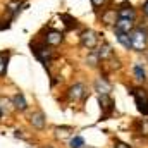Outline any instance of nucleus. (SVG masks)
<instances>
[{"mask_svg": "<svg viewBox=\"0 0 148 148\" xmlns=\"http://www.w3.org/2000/svg\"><path fill=\"white\" fill-rule=\"evenodd\" d=\"M29 48H31V53L36 57L38 60L45 66V67H48L50 64H52V60H53V57H55V53H53V50H52V47L50 45H47L43 40H35V41H29Z\"/></svg>", "mask_w": 148, "mask_h": 148, "instance_id": "obj_1", "label": "nucleus"}, {"mask_svg": "<svg viewBox=\"0 0 148 148\" xmlns=\"http://www.w3.org/2000/svg\"><path fill=\"white\" fill-rule=\"evenodd\" d=\"M131 45L134 52H145L148 48V26L145 24H136V28L129 33Z\"/></svg>", "mask_w": 148, "mask_h": 148, "instance_id": "obj_2", "label": "nucleus"}, {"mask_svg": "<svg viewBox=\"0 0 148 148\" xmlns=\"http://www.w3.org/2000/svg\"><path fill=\"white\" fill-rule=\"evenodd\" d=\"M133 98H134V103H136V109L141 112L143 115H148V90H145L143 86H131L129 88Z\"/></svg>", "mask_w": 148, "mask_h": 148, "instance_id": "obj_3", "label": "nucleus"}, {"mask_svg": "<svg viewBox=\"0 0 148 148\" xmlns=\"http://www.w3.org/2000/svg\"><path fill=\"white\" fill-rule=\"evenodd\" d=\"M79 43H81L83 48L93 50V48H97L98 43H100V33L95 31V29H91V28H86V29H83V31L79 33Z\"/></svg>", "mask_w": 148, "mask_h": 148, "instance_id": "obj_4", "label": "nucleus"}, {"mask_svg": "<svg viewBox=\"0 0 148 148\" xmlns=\"http://www.w3.org/2000/svg\"><path fill=\"white\" fill-rule=\"evenodd\" d=\"M115 12H117V17H121V19H129V21L138 19V10L131 2H121L115 7Z\"/></svg>", "mask_w": 148, "mask_h": 148, "instance_id": "obj_5", "label": "nucleus"}, {"mask_svg": "<svg viewBox=\"0 0 148 148\" xmlns=\"http://www.w3.org/2000/svg\"><path fill=\"white\" fill-rule=\"evenodd\" d=\"M98 103H100V110H102L100 121L110 119L112 114L115 112V102L112 100V97L110 95H100V97H98Z\"/></svg>", "mask_w": 148, "mask_h": 148, "instance_id": "obj_6", "label": "nucleus"}, {"mask_svg": "<svg viewBox=\"0 0 148 148\" xmlns=\"http://www.w3.org/2000/svg\"><path fill=\"white\" fill-rule=\"evenodd\" d=\"M47 45H50V47H59L62 41H64V33L60 31V29H55V28H48V29H45V35L41 38Z\"/></svg>", "mask_w": 148, "mask_h": 148, "instance_id": "obj_7", "label": "nucleus"}, {"mask_svg": "<svg viewBox=\"0 0 148 148\" xmlns=\"http://www.w3.org/2000/svg\"><path fill=\"white\" fill-rule=\"evenodd\" d=\"M86 95H88V91H86V86H84L83 83H74L73 86H69V90H67V98H69L71 102L84 100Z\"/></svg>", "mask_w": 148, "mask_h": 148, "instance_id": "obj_8", "label": "nucleus"}, {"mask_svg": "<svg viewBox=\"0 0 148 148\" xmlns=\"http://www.w3.org/2000/svg\"><path fill=\"white\" fill-rule=\"evenodd\" d=\"M134 28H136V21L121 19V17H117V21H115V23H114V26H112L114 33H126V35H129Z\"/></svg>", "mask_w": 148, "mask_h": 148, "instance_id": "obj_9", "label": "nucleus"}, {"mask_svg": "<svg viewBox=\"0 0 148 148\" xmlns=\"http://www.w3.org/2000/svg\"><path fill=\"white\" fill-rule=\"evenodd\" d=\"M93 88H95V91H97L98 95H110L112 83L107 79V76H100V77H97V79H95Z\"/></svg>", "mask_w": 148, "mask_h": 148, "instance_id": "obj_10", "label": "nucleus"}, {"mask_svg": "<svg viewBox=\"0 0 148 148\" xmlns=\"http://www.w3.org/2000/svg\"><path fill=\"white\" fill-rule=\"evenodd\" d=\"M102 14H100V23H103L105 26H114V23L117 21V12L114 7H102L100 9Z\"/></svg>", "mask_w": 148, "mask_h": 148, "instance_id": "obj_11", "label": "nucleus"}, {"mask_svg": "<svg viewBox=\"0 0 148 148\" xmlns=\"http://www.w3.org/2000/svg\"><path fill=\"white\" fill-rule=\"evenodd\" d=\"M29 124L35 127V129H45V126H47V117H45V114L41 110H35L29 114Z\"/></svg>", "mask_w": 148, "mask_h": 148, "instance_id": "obj_12", "label": "nucleus"}, {"mask_svg": "<svg viewBox=\"0 0 148 148\" xmlns=\"http://www.w3.org/2000/svg\"><path fill=\"white\" fill-rule=\"evenodd\" d=\"M21 9H23V0H9L5 3V12L9 14V19L10 21H14L19 16Z\"/></svg>", "mask_w": 148, "mask_h": 148, "instance_id": "obj_13", "label": "nucleus"}, {"mask_svg": "<svg viewBox=\"0 0 148 148\" xmlns=\"http://www.w3.org/2000/svg\"><path fill=\"white\" fill-rule=\"evenodd\" d=\"M95 52L98 53L100 62H105V60L110 59L112 55H115L114 50H112V47H110V43H107V41H102V45H98V47L95 48Z\"/></svg>", "mask_w": 148, "mask_h": 148, "instance_id": "obj_14", "label": "nucleus"}, {"mask_svg": "<svg viewBox=\"0 0 148 148\" xmlns=\"http://www.w3.org/2000/svg\"><path fill=\"white\" fill-rule=\"evenodd\" d=\"M10 102H12V107H14L16 110H19V112L28 110V102H26V97H24L23 93H16Z\"/></svg>", "mask_w": 148, "mask_h": 148, "instance_id": "obj_15", "label": "nucleus"}, {"mask_svg": "<svg viewBox=\"0 0 148 148\" xmlns=\"http://www.w3.org/2000/svg\"><path fill=\"white\" fill-rule=\"evenodd\" d=\"M133 76L138 83H145L147 81V69L141 62H134L133 64Z\"/></svg>", "mask_w": 148, "mask_h": 148, "instance_id": "obj_16", "label": "nucleus"}, {"mask_svg": "<svg viewBox=\"0 0 148 148\" xmlns=\"http://www.w3.org/2000/svg\"><path fill=\"white\" fill-rule=\"evenodd\" d=\"M59 19H60V21H64L66 29H77V28H79V21H77L76 17H73L71 14L62 12V14H59Z\"/></svg>", "mask_w": 148, "mask_h": 148, "instance_id": "obj_17", "label": "nucleus"}, {"mask_svg": "<svg viewBox=\"0 0 148 148\" xmlns=\"http://www.w3.org/2000/svg\"><path fill=\"white\" fill-rule=\"evenodd\" d=\"M9 60H10V52L9 50H0V77L7 76Z\"/></svg>", "mask_w": 148, "mask_h": 148, "instance_id": "obj_18", "label": "nucleus"}, {"mask_svg": "<svg viewBox=\"0 0 148 148\" xmlns=\"http://www.w3.org/2000/svg\"><path fill=\"white\" fill-rule=\"evenodd\" d=\"M134 129L140 136H148V119H138L134 122Z\"/></svg>", "mask_w": 148, "mask_h": 148, "instance_id": "obj_19", "label": "nucleus"}, {"mask_svg": "<svg viewBox=\"0 0 148 148\" xmlns=\"http://www.w3.org/2000/svg\"><path fill=\"white\" fill-rule=\"evenodd\" d=\"M115 38L119 41V45H122L126 50H133V45H131V36L126 35V33H115Z\"/></svg>", "mask_w": 148, "mask_h": 148, "instance_id": "obj_20", "label": "nucleus"}, {"mask_svg": "<svg viewBox=\"0 0 148 148\" xmlns=\"http://www.w3.org/2000/svg\"><path fill=\"white\" fill-rule=\"evenodd\" d=\"M86 64H90L91 67H97L98 64H102V62H100L98 53L95 52V48H93V50H90V53H88V57H86Z\"/></svg>", "mask_w": 148, "mask_h": 148, "instance_id": "obj_21", "label": "nucleus"}, {"mask_svg": "<svg viewBox=\"0 0 148 148\" xmlns=\"http://www.w3.org/2000/svg\"><path fill=\"white\" fill-rule=\"evenodd\" d=\"M84 147V140L81 136H73L69 141V148H83Z\"/></svg>", "mask_w": 148, "mask_h": 148, "instance_id": "obj_22", "label": "nucleus"}, {"mask_svg": "<svg viewBox=\"0 0 148 148\" xmlns=\"http://www.w3.org/2000/svg\"><path fill=\"white\" fill-rule=\"evenodd\" d=\"M91 2V7L95 9V10H100L102 7H105L107 3H109V0H90Z\"/></svg>", "mask_w": 148, "mask_h": 148, "instance_id": "obj_23", "label": "nucleus"}, {"mask_svg": "<svg viewBox=\"0 0 148 148\" xmlns=\"http://www.w3.org/2000/svg\"><path fill=\"white\" fill-rule=\"evenodd\" d=\"M9 105H12V102H9V98H5V97H2L0 98V109L3 112L9 110Z\"/></svg>", "mask_w": 148, "mask_h": 148, "instance_id": "obj_24", "label": "nucleus"}, {"mask_svg": "<svg viewBox=\"0 0 148 148\" xmlns=\"http://www.w3.org/2000/svg\"><path fill=\"white\" fill-rule=\"evenodd\" d=\"M114 148H133V147L127 145V143H124V141H115L114 143Z\"/></svg>", "mask_w": 148, "mask_h": 148, "instance_id": "obj_25", "label": "nucleus"}, {"mask_svg": "<svg viewBox=\"0 0 148 148\" xmlns=\"http://www.w3.org/2000/svg\"><path fill=\"white\" fill-rule=\"evenodd\" d=\"M141 12H143V16H145V17H148V0L143 2V5H141Z\"/></svg>", "mask_w": 148, "mask_h": 148, "instance_id": "obj_26", "label": "nucleus"}, {"mask_svg": "<svg viewBox=\"0 0 148 148\" xmlns=\"http://www.w3.org/2000/svg\"><path fill=\"white\" fill-rule=\"evenodd\" d=\"M3 114H5V112H3L2 109H0V121H2V117H3Z\"/></svg>", "mask_w": 148, "mask_h": 148, "instance_id": "obj_27", "label": "nucleus"}, {"mask_svg": "<svg viewBox=\"0 0 148 148\" xmlns=\"http://www.w3.org/2000/svg\"><path fill=\"white\" fill-rule=\"evenodd\" d=\"M48 148H52V147H48Z\"/></svg>", "mask_w": 148, "mask_h": 148, "instance_id": "obj_28", "label": "nucleus"}]
</instances>
